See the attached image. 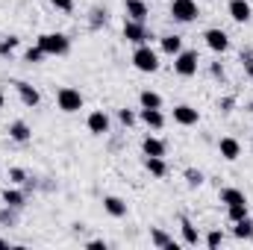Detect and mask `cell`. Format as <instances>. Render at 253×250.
Masks as SVG:
<instances>
[{
	"label": "cell",
	"instance_id": "9c48e42d",
	"mask_svg": "<svg viewBox=\"0 0 253 250\" xmlns=\"http://www.w3.org/2000/svg\"><path fill=\"white\" fill-rule=\"evenodd\" d=\"M200 121V112L194 109V106H189V103H180V106H174V124L180 126H194Z\"/></svg>",
	"mask_w": 253,
	"mask_h": 250
},
{
	"label": "cell",
	"instance_id": "e0dca14e",
	"mask_svg": "<svg viewBox=\"0 0 253 250\" xmlns=\"http://www.w3.org/2000/svg\"><path fill=\"white\" fill-rule=\"evenodd\" d=\"M138 118L150 126V129H162V126H165V115H162V109H141Z\"/></svg>",
	"mask_w": 253,
	"mask_h": 250
},
{
	"label": "cell",
	"instance_id": "3957f363",
	"mask_svg": "<svg viewBox=\"0 0 253 250\" xmlns=\"http://www.w3.org/2000/svg\"><path fill=\"white\" fill-rule=\"evenodd\" d=\"M83 94L77 91V88H71V85H62L59 91H56V106L62 109L65 115H74V112H80L83 109Z\"/></svg>",
	"mask_w": 253,
	"mask_h": 250
},
{
	"label": "cell",
	"instance_id": "cb8c5ba5",
	"mask_svg": "<svg viewBox=\"0 0 253 250\" xmlns=\"http://www.w3.org/2000/svg\"><path fill=\"white\" fill-rule=\"evenodd\" d=\"M150 242H153L156 248H171V250H177V242H174L168 233H162V230H150Z\"/></svg>",
	"mask_w": 253,
	"mask_h": 250
},
{
	"label": "cell",
	"instance_id": "f546056e",
	"mask_svg": "<svg viewBox=\"0 0 253 250\" xmlns=\"http://www.w3.org/2000/svg\"><path fill=\"white\" fill-rule=\"evenodd\" d=\"M50 3H53L59 12H65V15H71V12H74V0H50Z\"/></svg>",
	"mask_w": 253,
	"mask_h": 250
},
{
	"label": "cell",
	"instance_id": "836d02e7",
	"mask_svg": "<svg viewBox=\"0 0 253 250\" xmlns=\"http://www.w3.org/2000/svg\"><path fill=\"white\" fill-rule=\"evenodd\" d=\"M242 65H245V74L253 80V56H248V59H242Z\"/></svg>",
	"mask_w": 253,
	"mask_h": 250
},
{
	"label": "cell",
	"instance_id": "603a6c76",
	"mask_svg": "<svg viewBox=\"0 0 253 250\" xmlns=\"http://www.w3.org/2000/svg\"><path fill=\"white\" fill-rule=\"evenodd\" d=\"M221 203H227V206H233V203H248V197H245V191H239V188H221Z\"/></svg>",
	"mask_w": 253,
	"mask_h": 250
},
{
	"label": "cell",
	"instance_id": "8d00e7d4",
	"mask_svg": "<svg viewBox=\"0 0 253 250\" xmlns=\"http://www.w3.org/2000/svg\"><path fill=\"white\" fill-rule=\"evenodd\" d=\"M0 248H9V242H6V239H0Z\"/></svg>",
	"mask_w": 253,
	"mask_h": 250
},
{
	"label": "cell",
	"instance_id": "8992f818",
	"mask_svg": "<svg viewBox=\"0 0 253 250\" xmlns=\"http://www.w3.org/2000/svg\"><path fill=\"white\" fill-rule=\"evenodd\" d=\"M124 39L126 42H132V44H150L153 33H150L141 21H126L124 24Z\"/></svg>",
	"mask_w": 253,
	"mask_h": 250
},
{
	"label": "cell",
	"instance_id": "7c38bea8",
	"mask_svg": "<svg viewBox=\"0 0 253 250\" xmlns=\"http://www.w3.org/2000/svg\"><path fill=\"white\" fill-rule=\"evenodd\" d=\"M15 88H18V97H21V103H24V106H30V109H33V106H39V103H42V94H39L30 83L18 80V83H15Z\"/></svg>",
	"mask_w": 253,
	"mask_h": 250
},
{
	"label": "cell",
	"instance_id": "f35d334b",
	"mask_svg": "<svg viewBox=\"0 0 253 250\" xmlns=\"http://www.w3.org/2000/svg\"><path fill=\"white\" fill-rule=\"evenodd\" d=\"M147 3H150V0H147Z\"/></svg>",
	"mask_w": 253,
	"mask_h": 250
},
{
	"label": "cell",
	"instance_id": "44dd1931",
	"mask_svg": "<svg viewBox=\"0 0 253 250\" xmlns=\"http://www.w3.org/2000/svg\"><path fill=\"white\" fill-rule=\"evenodd\" d=\"M138 103H141V109H162V94L144 88V91L138 94Z\"/></svg>",
	"mask_w": 253,
	"mask_h": 250
},
{
	"label": "cell",
	"instance_id": "ba28073f",
	"mask_svg": "<svg viewBox=\"0 0 253 250\" xmlns=\"http://www.w3.org/2000/svg\"><path fill=\"white\" fill-rule=\"evenodd\" d=\"M85 126H88L91 135H106V132H109V115H106L103 109H94V112H88Z\"/></svg>",
	"mask_w": 253,
	"mask_h": 250
},
{
	"label": "cell",
	"instance_id": "74e56055",
	"mask_svg": "<svg viewBox=\"0 0 253 250\" xmlns=\"http://www.w3.org/2000/svg\"><path fill=\"white\" fill-rule=\"evenodd\" d=\"M0 109H3V91H0Z\"/></svg>",
	"mask_w": 253,
	"mask_h": 250
},
{
	"label": "cell",
	"instance_id": "6da1fadb",
	"mask_svg": "<svg viewBox=\"0 0 253 250\" xmlns=\"http://www.w3.org/2000/svg\"><path fill=\"white\" fill-rule=\"evenodd\" d=\"M36 44L47 53V56H65L71 50V39L65 33H42L36 39Z\"/></svg>",
	"mask_w": 253,
	"mask_h": 250
},
{
	"label": "cell",
	"instance_id": "9a60e30c",
	"mask_svg": "<svg viewBox=\"0 0 253 250\" xmlns=\"http://www.w3.org/2000/svg\"><path fill=\"white\" fill-rule=\"evenodd\" d=\"M103 209H106V215H112V218H124L126 215V200L109 194V197H103Z\"/></svg>",
	"mask_w": 253,
	"mask_h": 250
},
{
	"label": "cell",
	"instance_id": "5b68a950",
	"mask_svg": "<svg viewBox=\"0 0 253 250\" xmlns=\"http://www.w3.org/2000/svg\"><path fill=\"white\" fill-rule=\"evenodd\" d=\"M200 9H197V0H171V18L180 21V24H191L197 21Z\"/></svg>",
	"mask_w": 253,
	"mask_h": 250
},
{
	"label": "cell",
	"instance_id": "7a4b0ae2",
	"mask_svg": "<svg viewBox=\"0 0 253 250\" xmlns=\"http://www.w3.org/2000/svg\"><path fill=\"white\" fill-rule=\"evenodd\" d=\"M132 68L141 74H156L159 71V53L150 44H135L132 50Z\"/></svg>",
	"mask_w": 253,
	"mask_h": 250
},
{
	"label": "cell",
	"instance_id": "7402d4cb",
	"mask_svg": "<svg viewBox=\"0 0 253 250\" xmlns=\"http://www.w3.org/2000/svg\"><path fill=\"white\" fill-rule=\"evenodd\" d=\"M180 50H183V39L180 36H162V53L177 56Z\"/></svg>",
	"mask_w": 253,
	"mask_h": 250
},
{
	"label": "cell",
	"instance_id": "d4e9b609",
	"mask_svg": "<svg viewBox=\"0 0 253 250\" xmlns=\"http://www.w3.org/2000/svg\"><path fill=\"white\" fill-rule=\"evenodd\" d=\"M245 215H251V206L248 203H233V206H227V218L236 224V221H242Z\"/></svg>",
	"mask_w": 253,
	"mask_h": 250
},
{
	"label": "cell",
	"instance_id": "2e32d148",
	"mask_svg": "<svg viewBox=\"0 0 253 250\" xmlns=\"http://www.w3.org/2000/svg\"><path fill=\"white\" fill-rule=\"evenodd\" d=\"M141 150H144V156H165V141L162 138H156V135H147L144 141H141Z\"/></svg>",
	"mask_w": 253,
	"mask_h": 250
},
{
	"label": "cell",
	"instance_id": "52a82bcc",
	"mask_svg": "<svg viewBox=\"0 0 253 250\" xmlns=\"http://www.w3.org/2000/svg\"><path fill=\"white\" fill-rule=\"evenodd\" d=\"M203 42H206V47H209L212 53H227V50H230V36H227L224 30H218V27L206 30V33H203Z\"/></svg>",
	"mask_w": 253,
	"mask_h": 250
},
{
	"label": "cell",
	"instance_id": "d590c367",
	"mask_svg": "<svg viewBox=\"0 0 253 250\" xmlns=\"http://www.w3.org/2000/svg\"><path fill=\"white\" fill-rule=\"evenodd\" d=\"M212 74H215V77H221V80H224V68H221V65H212Z\"/></svg>",
	"mask_w": 253,
	"mask_h": 250
},
{
	"label": "cell",
	"instance_id": "83f0119b",
	"mask_svg": "<svg viewBox=\"0 0 253 250\" xmlns=\"http://www.w3.org/2000/svg\"><path fill=\"white\" fill-rule=\"evenodd\" d=\"M44 56H47V53H44V50H42V47H39V44H36V47H30V50H27V53H24V59H27V62H30V65L42 62V59H44Z\"/></svg>",
	"mask_w": 253,
	"mask_h": 250
},
{
	"label": "cell",
	"instance_id": "484cf974",
	"mask_svg": "<svg viewBox=\"0 0 253 250\" xmlns=\"http://www.w3.org/2000/svg\"><path fill=\"white\" fill-rule=\"evenodd\" d=\"M3 203L12 206V209H18V206H24V194L15 191V188H6V191H3Z\"/></svg>",
	"mask_w": 253,
	"mask_h": 250
},
{
	"label": "cell",
	"instance_id": "4dcf8cb0",
	"mask_svg": "<svg viewBox=\"0 0 253 250\" xmlns=\"http://www.w3.org/2000/svg\"><path fill=\"white\" fill-rule=\"evenodd\" d=\"M186 180H189V186H200V183H203V174L194 171V168H189V171H186Z\"/></svg>",
	"mask_w": 253,
	"mask_h": 250
},
{
	"label": "cell",
	"instance_id": "f1b7e54d",
	"mask_svg": "<svg viewBox=\"0 0 253 250\" xmlns=\"http://www.w3.org/2000/svg\"><path fill=\"white\" fill-rule=\"evenodd\" d=\"M203 245H206V248H221V245H224V233L212 230V233H209V236L203 239Z\"/></svg>",
	"mask_w": 253,
	"mask_h": 250
},
{
	"label": "cell",
	"instance_id": "ffe728a7",
	"mask_svg": "<svg viewBox=\"0 0 253 250\" xmlns=\"http://www.w3.org/2000/svg\"><path fill=\"white\" fill-rule=\"evenodd\" d=\"M233 236H236V239H245V242H251V239H253V218H251V215H245L242 221H236V227H233Z\"/></svg>",
	"mask_w": 253,
	"mask_h": 250
},
{
	"label": "cell",
	"instance_id": "e575fe53",
	"mask_svg": "<svg viewBox=\"0 0 253 250\" xmlns=\"http://www.w3.org/2000/svg\"><path fill=\"white\" fill-rule=\"evenodd\" d=\"M88 248L91 250H106V242H103V239H94V242H88Z\"/></svg>",
	"mask_w": 253,
	"mask_h": 250
},
{
	"label": "cell",
	"instance_id": "4fadbf2b",
	"mask_svg": "<svg viewBox=\"0 0 253 250\" xmlns=\"http://www.w3.org/2000/svg\"><path fill=\"white\" fill-rule=\"evenodd\" d=\"M6 132H9V138H12V141H18V144H27V141L33 138V129L27 126V121H12Z\"/></svg>",
	"mask_w": 253,
	"mask_h": 250
},
{
	"label": "cell",
	"instance_id": "d6a6232c",
	"mask_svg": "<svg viewBox=\"0 0 253 250\" xmlns=\"http://www.w3.org/2000/svg\"><path fill=\"white\" fill-rule=\"evenodd\" d=\"M9 177H12V183H24V177H27V174H24L21 168H12V171H9Z\"/></svg>",
	"mask_w": 253,
	"mask_h": 250
},
{
	"label": "cell",
	"instance_id": "1f68e13d",
	"mask_svg": "<svg viewBox=\"0 0 253 250\" xmlns=\"http://www.w3.org/2000/svg\"><path fill=\"white\" fill-rule=\"evenodd\" d=\"M118 118H121V124H124V126L135 124V112H129V109H121V112H118Z\"/></svg>",
	"mask_w": 253,
	"mask_h": 250
},
{
	"label": "cell",
	"instance_id": "4316f807",
	"mask_svg": "<svg viewBox=\"0 0 253 250\" xmlns=\"http://www.w3.org/2000/svg\"><path fill=\"white\" fill-rule=\"evenodd\" d=\"M15 47H18V39H15V36H0V56L12 53Z\"/></svg>",
	"mask_w": 253,
	"mask_h": 250
},
{
	"label": "cell",
	"instance_id": "5bb4252c",
	"mask_svg": "<svg viewBox=\"0 0 253 250\" xmlns=\"http://www.w3.org/2000/svg\"><path fill=\"white\" fill-rule=\"evenodd\" d=\"M124 9L129 15V21H147V0H124Z\"/></svg>",
	"mask_w": 253,
	"mask_h": 250
},
{
	"label": "cell",
	"instance_id": "ac0fdd59",
	"mask_svg": "<svg viewBox=\"0 0 253 250\" xmlns=\"http://www.w3.org/2000/svg\"><path fill=\"white\" fill-rule=\"evenodd\" d=\"M180 230H183V242L189 245V248H197L203 239H200V233L194 230V224H191L189 218H180Z\"/></svg>",
	"mask_w": 253,
	"mask_h": 250
},
{
	"label": "cell",
	"instance_id": "30bf717a",
	"mask_svg": "<svg viewBox=\"0 0 253 250\" xmlns=\"http://www.w3.org/2000/svg\"><path fill=\"white\" fill-rule=\"evenodd\" d=\"M227 12H230V18H233L236 24H248L251 15H253V9H251L248 0H230V3H227Z\"/></svg>",
	"mask_w": 253,
	"mask_h": 250
},
{
	"label": "cell",
	"instance_id": "8fae6325",
	"mask_svg": "<svg viewBox=\"0 0 253 250\" xmlns=\"http://www.w3.org/2000/svg\"><path fill=\"white\" fill-rule=\"evenodd\" d=\"M218 153H221L227 162H236V159L242 156V144H239V138H233V135H224V138L218 141Z\"/></svg>",
	"mask_w": 253,
	"mask_h": 250
},
{
	"label": "cell",
	"instance_id": "277c9868",
	"mask_svg": "<svg viewBox=\"0 0 253 250\" xmlns=\"http://www.w3.org/2000/svg\"><path fill=\"white\" fill-rule=\"evenodd\" d=\"M197 65H200V53H197V50H180V53L174 56V74L189 80V77L197 74Z\"/></svg>",
	"mask_w": 253,
	"mask_h": 250
},
{
	"label": "cell",
	"instance_id": "d6986e66",
	"mask_svg": "<svg viewBox=\"0 0 253 250\" xmlns=\"http://www.w3.org/2000/svg\"><path fill=\"white\" fill-rule=\"evenodd\" d=\"M144 168H147L153 177H165V174H168L165 156H144Z\"/></svg>",
	"mask_w": 253,
	"mask_h": 250
}]
</instances>
